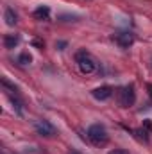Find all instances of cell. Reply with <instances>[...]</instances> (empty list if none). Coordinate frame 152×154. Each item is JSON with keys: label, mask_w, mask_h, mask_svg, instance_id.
<instances>
[{"label": "cell", "mask_w": 152, "mask_h": 154, "mask_svg": "<svg viewBox=\"0 0 152 154\" xmlns=\"http://www.w3.org/2000/svg\"><path fill=\"white\" fill-rule=\"evenodd\" d=\"M111 95H113V88L111 86H100V88H95L91 91V97L97 99V100H100V102L111 99Z\"/></svg>", "instance_id": "6"}, {"label": "cell", "mask_w": 152, "mask_h": 154, "mask_svg": "<svg viewBox=\"0 0 152 154\" xmlns=\"http://www.w3.org/2000/svg\"><path fill=\"white\" fill-rule=\"evenodd\" d=\"M108 154H129V151H125V149H113V151H109Z\"/></svg>", "instance_id": "14"}, {"label": "cell", "mask_w": 152, "mask_h": 154, "mask_svg": "<svg viewBox=\"0 0 152 154\" xmlns=\"http://www.w3.org/2000/svg\"><path fill=\"white\" fill-rule=\"evenodd\" d=\"M32 14H34L36 20H48L50 18V7L48 5H39V7L34 9Z\"/></svg>", "instance_id": "8"}, {"label": "cell", "mask_w": 152, "mask_h": 154, "mask_svg": "<svg viewBox=\"0 0 152 154\" xmlns=\"http://www.w3.org/2000/svg\"><path fill=\"white\" fill-rule=\"evenodd\" d=\"M75 63L79 66V70L82 74H93L97 70V61L93 59V56L86 50V48H81L79 52H75Z\"/></svg>", "instance_id": "1"}, {"label": "cell", "mask_w": 152, "mask_h": 154, "mask_svg": "<svg viewBox=\"0 0 152 154\" xmlns=\"http://www.w3.org/2000/svg\"><path fill=\"white\" fill-rule=\"evenodd\" d=\"M20 43V34H5L4 36V47L5 48H14L16 45Z\"/></svg>", "instance_id": "9"}, {"label": "cell", "mask_w": 152, "mask_h": 154, "mask_svg": "<svg viewBox=\"0 0 152 154\" xmlns=\"http://www.w3.org/2000/svg\"><path fill=\"white\" fill-rule=\"evenodd\" d=\"M34 129H36V133H38L39 136H45V138H52L57 133L56 127L48 120H36L34 122Z\"/></svg>", "instance_id": "4"}, {"label": "cell", "mask_w": 152, "mask_h": 154, "mask_svg": "<svg viewBox=\"0 0 152 154\" xmlns=\"http://www.w3.org/2000/svg\"><path fill=\"white\" fill-rule=\"evenodd\" d=\"M68 154H81V152H79V151H70Z\"/></svg>", "instance_id": "19"}, {"label": "cell", "mask_w": 152, "mask_h": 154, "mask_svg": "<svg viewBox=\"0 0 152 154\" xmlns=\"http://www.w3.org/2000/svg\"><path fill=\"white\" fill-rule=\"evenodd\" d=\"M134 133L138 134V138H140V140H143V142H149V136H147V131H145V129H136Z\"/></svg>", "instance_id": "13"}, {"label": "cell", "mask_w": 152, "mask_h": 154, "mask_svg": "<svg viewBox=\"0 0 152 154\" xmlns=\"http://www.w3.org/2000/svg\"><path fill=\"white\" fill-rule=\"evenodd\" d=\"M32 43H34V45H36V47H41V48H43V43H41V41H38V39H34V41H32Z\"/></svg>", "instance_id": "17"}, {"label": "cell", "mask_w": 152, "mask_h": 154, "mask_svg": "<svg viewBox=\"0 0 152 154\" xmlns=\"http://www.w3.org/2000/svg\"><path fill=\"white\" fill-rule=\"evenodd\" d=\"M59 22H79V16L77 14H68V13H63L57 16Z\"/></svg>", "instance_id": "11"}, {"label": "cell", "mask_w": 152, "mask_h": 154, "mask_svg": "<svg viewBox=\"0 0 152 154\" xmlns=\"http://www.w3.org/2000/svg\"><path fill=\"white\" fill-rule=\"evenodd\" d=\"M113 39L122 47V48H129V47L134 43V34L129 32V31H123V32H116L113 36Z\"/></svg>", "instance_id": "5"}, {"label": "cell", "mask_w": 152, "mask_h": 154, "mask_svg": "<svg viewBox=\"0 0 152 154\" xmlns=\"http://www.w3.org/2000/svg\"><path fill=\"white\" fill-rule=\"evenodd\" d=\"M4 20H5V23H7L9 27H14V25L18 23V14L14 13V9L7 7L5 13H4Z\"/></svg>", "instance_id": "7"}, {"label": "cell", "mask_w": 152, "mask_h": 154, "mask_svg": "<svg viewBox=\"0 0 152 154\" xmlns=\"http://www.w3.org/2000/svg\"><path fill=\"white\" fill-rule=\"evenodd\" d=\"M88 140L97 145V147H102L109 142V134H108V129L102 125V124H91L88 127Z\"/></svg>", "instance_id": "2"}, {"label": "cell", "mask_w": 152, "mask_h": 154, "mask_svg": "<svg viewBox=\"0 0 152 154\" xmlns=\"http://www.w3.org/2000/svg\"><path fill=\"white\" fill-rule=\"evenodd\" d=\"M147 90H149V95H150V99H152V84H147Z\"/></svg>", "instance_id": "18"}, {"label": "cell", "mask_w": 152, "mask_h": 154, "mask_svg": "<svg viewBox=\"0 0 152 154\" xmlns=\"http://www.w3.org/2000/svg\"><path fill=\"white\" fill-rule=\"evenodd\" d=\"M31 61H32V56H31L29 52H22V54L18 56V63H20V65H31Z\"/></svg>", "instance_id": "12"}, {"label": "cell", "mask_w": 152, "mask_h": 154, "mask_svg": "<svg viewBox=\"0 0 152 154\" xmlns=\"http://www.w3.org/2000/svg\"><path fill=\"white\" fill-rule=\"evenodd\" d=\"M118 100H120V106L123 108H131L134 102H136V90H134V84H127L120 90L118 93Z\"/></svg>", "instance_id": "3"}, {"label": "cell", "mask_w": 152, "mask_h": 154, "mask_svg": "<svg viewBox=\"0 0 152 154\" xmlns=\"http://www.w3.org/2000/svg\"><path fill=\"white\" fill-rule=\"evenodd\" d=\"M66 45H68L66 41H57V43H56V47H57L59 50H65V48H66Z\"/></svg>", "instance_id": "15"}, {"label": "cell", "mask_w": 152, "mask_h": 154, "mask_svg": "<svg viewBox=\"0 0 152 154\" xmlns=\"http://www.w3.org/2000/svg\"><path fill=\"white\" fill-rule=\"evenodd\" d=\"M9 99H11V102H13V109L16 111V115L18 116H22L23 115V106H22V100L18 99V95H9Z\"/></svg>", "instance_id": "10"}, {"label": "cell", "mask_w": 152, "mask_h": 154, "mask_svg": "<svg viewBox=\"0 0 152 154\" xmlns=\"http://www.w3.org/2000/svg\"><path fill=\"white\" fill-rule=\"evenodd\" d=\"M143 127H147V129L152 133V122L150 120H143Z\"/></svg>", "instance_id": "16"}]
</instances>
